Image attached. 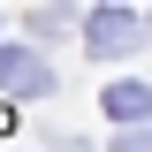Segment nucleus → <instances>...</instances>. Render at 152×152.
<instances>
[{"label": "nucleus", "mask_w": 152, "mask_h": 152, "mask_svg": "<svg viewBox=\"0 0 152 152\" xmlns=\"http://www.w3.org/2000/svg\"><path fill=\"white\" fill-rule=\"evenodd\" d=\"M137 38H145V15L137 8H91L84 15V53H99V61L137 53Z\"/></svg>", "instance_id": "nucleus-1"}, {"label": "nucleus", "mask_w": 152, "mask_h": 152, "mask_svg": "<svg viewBox=\"0 0 152 152\" xmlns=\"http://www.w3.org/2000/svg\"><path fill=\"white\" fill-rule=\"evenodd\" d=\"M0 84H8V91H31V99H46V91H53V69H46L31 46H0Z\"/></svg>", "instance_id": "nucleus-2"}, {"label": "nucleus", "mask_w": 152, "mask_h": 152, "mask_svg": "<svg viewBox=\"0 0 152 152\" xmlns=\"http://www.w3.org/2000/svg\"><path fill=\"white\" fill-rule=\"evenodd\" d=\"M99 107H107L114 122H122V129H129V122H145V114H152V84H114V91L99 99Z\"/></svg>", "instance_id": "nucleus-3"}, {"label": "nucleus", "mask_w": 152, "mask_h": 152, "mask_svg": "<svg viewBox=\"0 0 152 152\" xmlns=\"http://www.w3.org/2000/svg\"><path fill=\"white\" fill-rule=\"evenodd\" d=\"M114 152H152V129H122V137H114Z\"/></svg>", "instance_id": "nucleus-4"}]
</instances>
